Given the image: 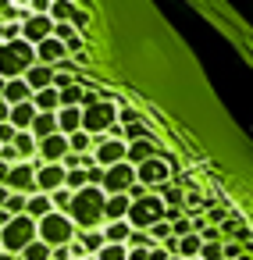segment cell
<instances>
[{
	"mask_svg": "<svg viewBox=\"0 0 253 260\" xmlns=\"http://www.w3.org/2000/svg\"><path fill=\"white\" fill-rule=\"evenodd\" d=\"M65 182H68L65 164H43V168L36 171V189L47 192V196H54L57 189H65Z\"/></svg>",
	"mask_w": 253,
	"mask_h": 260,
	"instance_id": "obj_11",
	"label": "cell"
},
{
	"mask_svg": "<svg viewBox=\"0 0 253 260\" xmlns=\"http://www.w3.org/2000/svg\"><path fill=\"white\" fill-rule=\"evenodd\" d=\"M72 15H75V8H72V4H50V18H54V25L68 22Z\"/></svg>",
	"mask_w": 253,
	"mask_h": 260,
	"instance_id": "obj_31",
	"label": "cell"
},
{
	"mask_svg": "<svg viewBox=\"0 0 253 260\" xmlns=\"http://www.w3.org/2000/svg\"><path fill=\"white\" fill-rule=\"evenodd\" d=\"M150 232H153V239H161V242H164V239H171V224H168V221H161V224H153Z\"/></svg>",
	"mask_w": 253,
	"mask_h": 260,
	"instance_id": "obj_33",
	"label": "cell"
},
{
	"mask_svg": "<svg viewBox=\"0 0 253 260\" xmlns=\"http://www.w3.org/2000/svg\"><path fill=\"white\" fill-rule=\"evenodd\" d=\"M0 260H15V256H11V253H0Z\"/></svg>",
	"mask_w": 253,
	"mask_h": 260,
	"instance_id": "obj_41",
	"label": "cell"
},
{
	"mask_svg": "<svg viewBox=\"0 0 253 260\" xmlns=\"http://www.w3.org/2000/svg\"><path fill=\"white\" fill-rule=\"evenodd\" d=\"M136 182H139V175H136V168L125 160V164L107 168V175H104V192H107V196H121V192L132 189Z\"/></svg>",
	"mask_w": 253,
	"mask_h": 260,
	"instance_id": "obj_8",
	"label": "cell"
},
{
	"mask_svg": "<svg viewBox=\"0 0 253 260\" xmlns=\"http://www.w3.org/2000/svg\"><path fill=\"white\" fill-rule=\"evenodd\" d=\"M11 146L18 150V157H22V160H36V150H40V143H36V136H33V132H18Z\"/></svg>",
	"mask_w": 253,
	"mask_h": 260,
	"instance_id": "obj_22",
	"label": "cell"
},
{
	"mask_svg": "<svg viewBox=\"0 0 253 260\" xmlns=\"http://www.w3.org/2000/svg\"><path fill=\"white\" fill-rule=\"evenodd\" d=\"M79 242H82V249H86L89 256H97V253H100V249L107 246L104 232H97V228H93V232H79Z\"/></svg>",
	"mask_w": 253,
	"mask_h": 260,
	"instance_id": "obj_24",
	"label": "cell"
},
{
	"mask_svg": "<svg viewBox=\"0 0 253 260\" xmlns=\"http://www.w3.org/2000/svg\"><path fill=\"white\" fill-rule=\"evenodd\" d=\"M97 164L107 171V168H114V164H125L129 160V143H118V139H104V136H97Z\"/></svg>",
	"mask_w": 253,
	"mask_h": 260,
	"instance_id": "obj_9",
	"label": "cell"
},
{
	"mask_svg": "<svg viewBox=\"0 0 253 260\" xmlns=\"http://www.w3.org/2000/svg\"><path fill=\"white\" fill-rule=\"evenodd\" d=\"M129 260H150V249H129Z\"/></svg>",
	"mask_w": 253,
	"mask_h": 260,
	"instance_id": "obj_37",
	"label": "cell"
},
{
	"mask_svg": "<svg viewBox=\"0 0 253 260\" xmlns=\"http://www.w3.org/2000/svg\"><path fill=\"white\" fill-rule=\"evenodd\" d=\"M153 157H157V146H153L150 139L129 143V164H132V168H139V164H146V160H153Z\"/></svg>",
	"mask_w": 253,
	"mask_h": 260,
	"instance_id": "obj_20",
	"label": "cell"
},
{
	"mask_svg": "<svg viewBox=\"0 0 253 260\" xmlns=\"http://www.w3.org/2000/svg\"><path fill=\"white\" fill-rule=\"evenodd\" d=\"M68 153H72V146H68V136H61V132L40 143V160L43 164H61Z\"/></svg>",
	"mask_w": 253,
	"mask_h": 260,
	"instance_id": "obj_12",
	"label": "cell"
},
{
	"mask_svg": "<svg viewBox=\"0 0 253 260\" xmlns=\"http://www.w3.org/2000/svg\"><path fill=\"white\" fill-rule=\"evenodd\" d=\"M50 200H54V210H57V214H68V210H72V203H75V192H68V189H57Z\"/></svg>",
	"mask_w": 253,
	"mask_h": 260,
	"instance_id": "obj_29",
	"label": "cell"
},
{
	"mask_svg": "<svg viewBox=\"0 0 253 260\" xmlns=\"http://www.w3.org/2000/svg\"><path fill=\"white\" fill-rule=\"evenodd\" d=\"M8 196H11V189H8V185H0V210H4V203H8Z\"/></svg>",
	"mask_w": 253,
	"mask_h": 260,
	"instance_id": "obj_39",
	"label": "cell"
},
{
	"mask_svg": "<svg viewBox=\"0 0 253 260\" xmlns=\"http://www.w3.org/2000/svg\"><path fill=\"white\" fill-rule=\"evenodd\" d=\"M8 178H11V164L0 160V185H8Z\"/></svg>",
	"mask_w": 253,
	"mask_h": 260,
	"instance_id": "obj_38",
	"label": "cell"
},
{
	"mask_svg": "<svg viewBox=\"0 0 253 260\" xmlns=\"http://www.w3.org/2000/svg\"><path fill=\"white\" fill-rule=\"evenodd\" d=\"M33 107L40 111V114H57L61 111V89H43V93H36L33 96Z\"/></svg>",
	"mask_w": 253,
	"mask_h": 260,
	"instance_id": "obj_17",
	"label": "cell"
},
{
	"mask_svg": "<svg viewBox=\"0 0 253 260\" xmlns=\"http://www.w3.org/2000/svg\"><path fill=\"white\" fill-rule=\"evenodd\" d=\"M4 93H8V79H0V100H4Z\"/></svg>",
	"mask_w": 253,
	"mask_h": 260,
	"instance_id": "obj_40",
	"label": "cell"
},
{
	"mask_svg": "<svg viewBox=\"0 0 253 260\" xmlns=\"http://www.w3.org/2000/svg\"><path fill=\"white\" fill-rule=\"evenodd\" d=\"M200 239H203V242H221V239H217V228H203Z\"/></svg>",
	"mask_w": 253,
	"mask_h": 260,
	"instance_id": "obj_36",
	"label": "cell"
},
{
	"mask_svg": "<svg viewBox=\"0 0 253 260\" xmlns=\"http://www.w3.org/2000/svg\"><path fill=\"white\" fill-rule=\"evenodd\" d=\"M54 79H57V72H54V68H47V64H36V68L25 75V82L33 86V93H43V89H50V86H54Z\"/></svg>",
	"mask_w": 253,
	"mask_h": 260,
	"instance_id": "obj_16",
	"label": "cell"
},
{
	"mask_svg": "<svg viewBox=\"0 0 253 260\" xmlns=\"http://www.w3.org/2000/svg\"><path fill=\"white\" fill-rule=\"evenodd\" d=\"M136 118H139V114H136L132 107H121V111H118V121H125V125H139Z\"/></svg>",
	"mask_w": 253,
	"mask_h": 260,
	"instance_id": "obj_34",
	"label": "cell"
},
{
	"mask_svg": "<svg viewBox=\"0 0 253 260\" xmlns=\"http://www.w3.org/2000/svg\"><path fill=\"white\" fill-rule=\"evenodd\" d=\"M40 224V242H47L50 249H57V246H72L75 239H79V228H75V221L68 217V214H47L43 221H36Z\"/></svg>",
	"mask_w": 253,
	"mask_h": 260,
	"instance_id": "obj_4",
	"label": "cell"
},
{
	"mask_svg": "<svg viewBox=\"0 0 253 260\" xmlns=\"http://www.w3.org/2000/svg\"><path fill=\"white\" fill-rule=\"evenodd\" d=\"M57 132H61L57 114H36V121H33V136H36V143H43V139H50V136H57Z\"/></svg>",
	"mask_w": 253,
	"mask_h": 260,
	"instance_id": "obj_19",
	"label": "cell"
},
{
	"mask_svg": "<svg viewBox=\"0 0 253 260\" xmlns=\"http://www.w3.org/2000/svg\"><path fill=\"white\" fill-rule=\"evenodd\" d=\"M57 125H61V136L82 132V107H61L57 111Z\"/></svg>",
	"mask_w": 253,
	"mask_h": 260,
	"instance_id": "obj_15",
	"label": "cell"
},
{
	"mask_svg": "<svg viewBox=\"0 0 253 260\" xmlns=\"http://www.w3.org/2000/svg\"><path fill=\"white\" fill-rule=\"evenodd\" d=\"M47 214H54V200H50L47 192L29 196V217H33V221H43Z\"/></svg>",
	"mask_w": 253,
	"mask_h": 260,
	"instance_id": "obj_23",
	"label": "cell"
},
{
	"mask_svg": "<svg viewBox=\"0 0 253 260\" xmlns=\"http://www.w3.org/2000/svg\"><path fill=\"white\" fill-rule=\"evenodd\" d=\"M111 125H118V111H114L107 100H100V104H93V107L82 111V132H89V136H104Z\"/></svg>",
	"mask_w": 253,
	"mask_h": 260,
	"instance_id": "obj_6",
	"label": "cell"
},
{
	"mask_svg": "<svg viewBox=\"0 0 253 260\" xmlns=\"http://www.w3.org/2000/svg\"><path fill=\"white\" fill-rule=\"evenodd\" d=\"M97 260H129V246H104Z\"/></svg>",
	"mask_w": 253,
	"mask_h": 260,
	"instance_id": "obj_30",
	"label": "cell"
},
{
	"mask_svg": "<svg viewBox=\"0 0 253 260\" xmlns=\"http://www.w3.org/2000/svg\"><path fill=\"white\" fill-rule=\"evenodd\" d=\"M36 47H29L25 40H15V43H4L0 47V79H25L33 68H36Z\"/></svg>",
	"mask_w": 253,
	"mask_h": 260,
	"instance_id": "obj_2",
	"label": "cell"
},
{
	"mask_svg": "<svg viewBox=\"0 0 253 260\" xmlns=\"http://www.w3.org/2000/svg\"><path fill=\"white\" fill-rule=\"evenodd\" d=\"M161 196H164L171 207H178V203H182V192H178L175 185H161Z\"/></svg>",
	"mask_w": 253,
	"mask_h": 260,
	"instance_id": "obj_32",
	"label": "cell"
},
{
	"mask_svg": "<svg viewBox=\"0 0 253 260\" xmlns=\"http://www.w3.org/2000/svg\"><path fill=\"white\" fill-rule=\"evenodd\" d=\"M164 221V203L161 196H146V200H132V210H129V224L132 228H153Z\"/></svg>",
	"mask_w": 253,
	"mask_h": 260,
	"instance_id": "obj_5",
	"label": "cell"
},
{
	"mask_svg": "<svg viewBox=\"0 0 253 260\" xmlns=\"http://www.w3.org/2000/svg\"><path fill=\"white\" fill-rule=\"evenodd\" d=\"M40 168H43L40 157L15 164V168H11V178H8V189H11V192H22V196H36V192H40V189H36V171H40Z\"/></svg>",
	"mask_w": 253,
	"mask_h": 260,
	"instance_id": "obj_7",
	"label": "cell"
},
{
	"mask_svg": "<svg viewBox=\"0 0 253 260\" xmlns=\"http://www.w3.org/2000/svg\"><path fill=\"white\" fill-rule=\"evenodd\" d=\"M86 100V89L75 82V86H68V89H61V107H79Z\"/></svg>",
	"mask_w": 253,
	"mask_h": 260,
	"instance_id": "obj_27",
	"label": "cell"
},
{
	"mask_svg": "<svg viewBox=\"0 0 253 260\" xmlns=\"http://www.w3.org/2000/svg\"><path fill=\"white\" fill-rule=\"evenodd\" d=\"M136 175H139V182H143L146 189H153V185H168V175H171V171H168V164H164V160H157V157H153V160L139 164V168H136Z\"/></svg>",
	"mask_w": 253,
	"mask_h": 260,
	"instance_id": "obj_13",
	"label": "cell"
},
{
	"mask_svg": "<svg viewBox=\"0 0 253 260\" xmlns=\"http://www.w3.org/2000/svg\"><path fill=\"white\" fill-rule=\"evenodd\" d=\"M54 18L50 15H33L25 25H22V40L29 43V47H40V43H47V40H54Z\"/></svg>",
	"mask_w": 253,
	"mask_h": 260,
	"instance_id": "obj_10",
	"label": "cell"
},
{
	"mask_svg": "<svg viewBox=\"0 0 253 260\" xmlns=\"http://www.w3.org/2000/svg\"><path fill=\"white\" fill-rule=\"evenodd\" d=\"M50 256H54V249H50L47 242H40V239H36V242L22 253V260H50Z\"/></svg>",
	"mask_w": 253,
	"mask_h": 260,
	"instance_id": "obj_28",
	"label": "cell"
},
{
	"mask_svg": "<svg viewBox=\"0 0 253 260\" xmlns=\"http://www.w3.org/2000/svg\"><path fill=\"white\" fill-rule=\"evenodd\" d=\"M129 210H132V200L121 192V196H107V207H104V217L114 224V221H125L129 217Z\"/></svg>",
	"mask_w": 253,
	"mask_h": 260,
	"instance_id": "obj_18",
	"label": "cell"
},
{
	"mask_svg": "<svg viewBox=\"0 0 253 260\" xmlns=\"http://www.w3.org/2000/svg\"><path fill=\"white\" fill-rule=\"evenodd\" d=\"M4 210H8L11 217H22V214H29V196H22V192H11V196H8V203H4Z\"/></svg>",
	"mask_w": 253,
	"mask_h": 260,
	"instance_id": "obj_26",
	"label": "cell"
},
{
	"mask_svg": "<svg viewBox=\"0 0 253 260\" xmlns=\"http://www.w3.org/2000/svg\"><path fill=\"white\" fill-rule=\"evenodd\" d=\"M0 125H11V104L0 100Z\"/></svg>",
	"mask_w": 253,
	"mask_h": 260,
	"instance_id": "obj_35",
	"label": "cell"
},
{
	"mask_svg": "<svg viewBox=\"0 0 253 260\" xmlns=\"http://www.w3.org/2000/svg\"><path fill=\"white\" fill-rule=\"evenodd\" d=\"M104 239H107V246H125L132 239V224L129 221H114V224L104 228Z\"/></svg>",
	"mask_w": 253,
	"mask_h": 260,
	"instance_id": "obj_21",
	"label": "cell"
},
{
	"mask_svg": "<svg viewBox=\"0 0 253 260\" xmlns=\"http://www.w3.org/2000/svg\"><path fill=\"white\" fill-rule=\"evenodd\" d=\"M36 239H40V224H36V221H33L29 214L15 217V221H11V224H8L4 232H0V242H4V253H11V256H15V253L22 256V253H25V249H29V246H33Z\"/></svg>",
	"mask_w": 253,
	"mask_h": 260,
	"instance_id": "obj_3",
	"label": "cell"
},
{
	"mask_svg": "<svg viewBox=\"0 0 253 260\" xmlns=\"http://www.w3.org/2000/svg\"><path fill=\"white\" fill-rule=\"evenodd\" d=\"M104 207H107V196H104V189H97V185H86L82 192H75V203H72L68 217L75 221V228H79V232H93V228L104 221Z\"/></svg>",
	"mask_w": 253,
	"mask_h": 260,
	"instance_id": "obj_1",
	"label": "cell"
},
{
	"mask_svg": "<svg viewBox=\"0 0 253 260\" xmlns=\"http://www.w3.org/2000/svg\"><path fill=\"white\" fill-rule=\"evenodd\" d=\"M68 146H72V153H82V157H86V150L97 146V136H89V132H75V136H68Z\"/></svg>",
	"mask_w": 253,
	"mask_h": 260,
	"instance_id": "obj_25",
	"label": "cell"
},
{
	"mask_svg": "<svg viewBox=\"0 0 253 260\" xmlns=\"http://www.w3.org/2000/svg\"><path fill=\"white\" fill-rule=\"evenodd\" d=\"M65 54H68V47H65L61 40H47V43L36 47V61L47 64V68H54L57 61H65Z\"/></svg>",
	"mask_w": 253,
	"mask_h": 260,
	"instance_id": "obj_14",
	"label": "cell"
},
{
	"mask_svg": "<svg viewBox=\"0 0 253 260\" xmlns=\"http://www.w3.org/2000/svg\"><path fill=\"white\" fill-rule=\"evenodd\" d=\"M86 260H97V256H86Z\"/></svg>",
	"mask_w": 253,
	"mask_h": 260,
	"instance_id": "obj_42",
	"label": "cell"
}]
</instances>
